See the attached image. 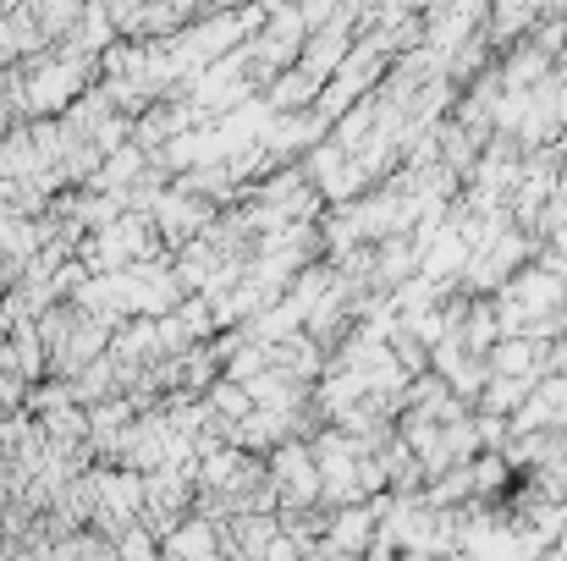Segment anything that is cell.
Listing matches in <instances>:
<instances>
[{
	"instance_id": "obj_6",
	"label": "cell",
	"mask_w": 567,
	"mask_h": 561,
	"mask_svg": "<svg viewBox=\"0 0 567 561\" xmlns=\"http://www.w3.org/2000/svg\"><path fill=\"white\" fill-rule=\"evenodd\" d=\"M370 534H375V512H364V507H342V512L331 518V529H326V540H331L337 551H348L353 561L370 546Z\"/></svg>"
},
{
	"instance_id": "obj_4",
	"label": "cell",
	"mask_w": 567,
	"mask_h": 561,
	"mask_svg": "<svg viewBox=\"0 0 567 561\" xmlns=\"http://www.w3.org/2000/svg\"><path fill=\"white\" fill-rule=\"evenodd\" d=\"M220 540H226V534H215L204 518H193V523H177V529H172L161 561H226V546H220Z\"/></svg>"
},
{
	"instance_id": "obj_3",
	"label": "cell",
	"mask_w": 567,
	"mask_h": 561,
	"mask_svg": "<svg viewBox=\"0 0 567 561\" xmlns=\"http://www.w3.org/2000/svg\"><path fill=\"white\" fill-rule=\"evenodd\" d=\"M270 485H276V501H287V507H309V501L326 496L320 463H315V451H303V446H276V457H270Z\"/></svg>"
},
{
	"instance_id": "obj_8",
	"label": "cell",
	"mask_w": 567,
	"mask_h": 561,
	"mask_svg": "<svg viewBox=\"0 0 567 561\" xmlns=\"http://www.w3.org/2000/svg\"><path fill=\"white\" fill-rule=\"evenodd\" d=\"M198 6H231V0H198Z\"/></svg>"
},
{
	"instance_id": "obj_2",
	"label": "cell",
	"mask_w": 567,
	"mask_h": 561,
	"mask_svg": "<svg viewBox=\"0 0 567 561\" xmlns=\"http://www.w3.org/2000/svg\"><path fill=\"white\" fill-rule=\"evenodd\" d=\"M150 220H155V231H161L166 248H188L193 237H204L215 226V204L204 193H193L188 183H177L161 193V204L150 209Z\"/></svg>"
},
{
	"instance_id": "obj_7",
	"label": "cell",
	"mask_w": 567,
	"mask_h": 561,
	"mask_svg": "<svg viewBox=\"0 0 567 561\" xmlns=\"http://www.w3.org/2000/svg\"><path fill=\"white\" fill-rule=\"evenodd\" d=\"M540 264H546V270H551V276L567 287V248H546V259H540Z\"/></svg>"
},
{
	"instance_id": "obj_9",
	"label": "cell",
	"mask_w": 567,
	"mask_h": 561,
	"mask_svg": "<svg viewBox=\"0 0 567 561\" xmlns=\"http://www.w3.org/2000/svg\"><path fill=\"white\" fill-rule=\"evenodd\" d=\"M430 561H452V557H430Z\"/></svg>"
},
{
	"instance_id": "obj_5",
	"label": "cell",
	"mask_w": 567,
	"mask_h": 561,
	"mask_svg": "<svg viewBox=\"0 0 567 561\" xmlns=\"http://www.w3.org/2000/svg\"><path fill=\"white\" fill-rule=\"evenodd\" d=\"M44 160H39V144H33V127H11L0 138V183H28L39 177Z\"/></svg>"
},
{
	"instance_id": "obj_1",
	"label": "cell",
	"mask_w": 567,
	"mask_h": 561,
	"mask_svg": "<svg viewBox=\"0 0 567 561\" xmlns=\"http://www.w3.org/2000/svg\"><path fill=\"white\" fill-rule=\"evenodd\" d=\"M89 61L83 50L66 44V61H28L17 94H22V111L28 116H66L83 94H89Z\"/></svg>"
}]
</instances>
